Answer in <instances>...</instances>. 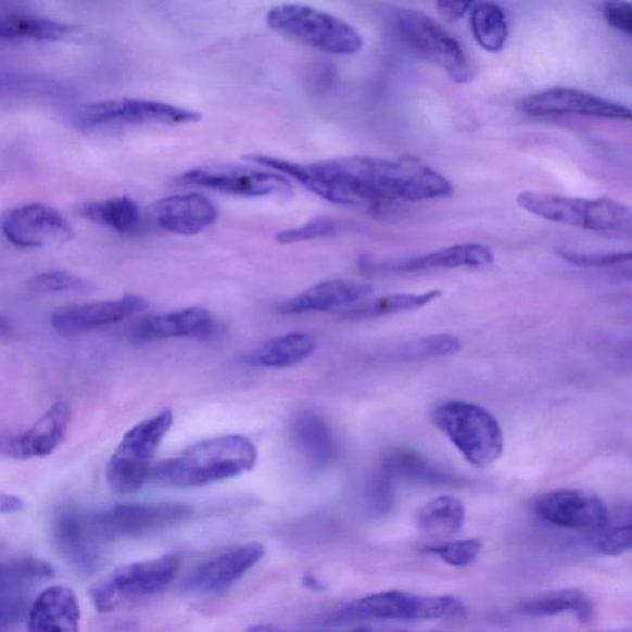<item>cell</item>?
I'll use <instances>...</instances> for the list:
<instances>
[{
	"instance_id": "cell-7",
	"label": "cell",
	"mask_w": 632,
	"mask_h": 632,
	"mask_svg": "<svg viewBox=\"0 0 632 632\" xmlns=\"http://www.w3.org/2000/svg\"><path fill=\"white\" fill-rule=\"evenodd\" d=\"M396 28L403 42L415 55L444 69L457 84H468L477 76L475 63L439 22L419 11L403 9L396 14Z\"/></svg>"
},
{
	"instance_id": "cell-30",
	"label": "cell",
	"mask_w": 632,
	"mask_h": 632,
	"mask_svg": "<svg viewBox=\"0 0 632 632\" xmlns=\"http://www.w3.org/2000/svg\"><path fill=\"white\" fill-rule=\"evenodd\" d=\"M441 295L440 289H432V291L421 294L400 293L377 298V300L372 301H361L341 311L340 318L365 320L381 318V316L395 313L418 311L438 301Z\"/></svg>"
},
{
	"instance_id": "cell-46",
	"label": "cell",
	"mask_w": 632,
	"mask_h": 632,
	"mask_svg": "<svg viewBox=\"0 0 632 632\" xmlns=\"http://www.w3.org/2000/svg\"><path fill=\"white\" fill-rule=\"evenodd\" d=\"M25 509V503L17 496L0 493V514H12Z\"/></svg>"
},
{
	"instance_id": "cell-29",
	"label": "cell",
	"mask_w": 632,
	"mask_h": 632,
	"mask_svg": "<svg viewBox=\"0 0 632 632\" xmlns=\"http://www.w3.org/2000/svg\"><path fill=\"white\" fill-rule=\"evenodd\" d=\"M72 31V26L45 17L0 12V41H60Z\"/></svg>"
},
{
	"instance_id": "cell-3",
	"label": "cell",
	"mask_w": 632,
	"mask_h": 632,
	"mask_svg": "<svg viewBox=\"0 0 632 632\" xmlns=\"http://www.w3.org/2000/svg\"><path fill=\"white\" fill-rule=\"evenodd\" d=\"M431 418L469 465L485 468L503 455L501 424L481 405L463 401L444 402L433 408Z\"/></svg>"
},
{
	"instance_id": "cell-20",
	"label": "cell",
	"mask_w": 632,
	"mask_h": 632,
	"mask_svg": "<svg viewBox=\"0 0 632 632\" xmlns=\"http://www.w3.org/2000/svg\"><path fill=\"white\" fill-rule=\"evenodd\" d=\"M213 314L201 306L182 311L151 315L135 323L130 338L137 342H150L177 338H204L214 331Z\"/></svg>"
},
{
	"instance_id": "cell-22",
	"label": "cell",
	"mask_w": 632,
	"mask_h": 632,
	"mask_svg": "<svg viewBox=\"0 0 632 632\" xmlns=\"http://www.w3.org/2000/svg\"><path fill=\"white\" fill-rule=\"evenodd\" d=\"M80 610L76 594L67 586L45 590L31 605L28 628L31 631L76 632Z\"/></svg>"
},
{
	"instance_id": "cell-38",
	"label": "cell",
	"mask_w": 632,
	"mask_h": 632,
	"mask_svg": "<svg viewBox=\"0 0 632 632\" xmlns=\"http://www.w3.org/2000/svg\"><path fill=\"white\" fill-rule=\"evenodd\" d=\"M30 289L40 293H59V292H89L94 288L92 282L83 277L63 273V270H51L35 276L29 282Z\"/></svg>"
},
{
	"instance_id": "cell-11",
	"label": "cell",
	"mask_w": 632,
	"mask_h": 632,
	"mask_svg": "<svg viewBox=\"0 0 632 632\" xmlns=\"http://www.w3.org/2000/svg\"><path fill=\"white\" fill-rule=\"evenodd\" d=\"M191 513L184 504H122L98 514L92 523L101 539L137 538L185 521Z\"/></svg>"
},
{
	"instance_id": "cell-39",
	"label": "cell",
	"mask_w": 632,
	"mask_h": 632,
	"mask_svg": "<svg viewBox=\"0 0 632 632\" xmlns=\"http://www.w3.org/2000/svg\"><path fill=\"white\" fill-rule=\"evenodd\" d=\"M339 223L336 219L330 216H319L301 227L279 231L276 240L282 245H291V243L332 238L339 233Z\"/></svg>"
},
{
	"instance_id": "cell-12",
	"label": "cell",
	"mask_w": 632,
	"mask_h": 632,
	"mask_svg": "<svg viewBox=\"0 0 632 632\" xmlns=\"http://www.w3.org/2000/svg\"><path fill=\"white\" fill-rule=\"evenodd\" d=\"M518 110L530 116L573 114L616 121H631L632 117L625 105L567 87L549 88L522 98Z\"/></svg>"
},
{
	"instance_id": "cell-33",
	"label": "cell",
	"mask_w": 632,
	"mask_h": 632,
	"mask_svg": "<svg viewBox=\"0 0 632 632\" xmlns=\"http://www.w3.org/2000/svg\"><path fill=\"white\" fill-rule=\"evenodd\" d=\"M471 28L480 47L500 52L508 40L509 26L503 9L494 3H478L471 14Z\"/></svg>"
},
{
	"instance_id": "cell-49",
	"label": "cell",
	"mask_w": 632,
	"mask_h": 632,
	"mask_svg": "<svg viewBox=\"0 0 632 632\" xmlns=\"http://www.w3.org/2000/svg\"><path fill=\"white\" fill-rule=\"evenodd\" d=\"M5 327H7L5 321L2 318H0V330L4 329Z\"/></svg>"
},
{
	"instance_id": "cell-44",
	"label": "cell",
	"mask_w": 632,
	"mask_h": 632,
	"mask_svg": "<svg viewBox=\"0 0 632 632\" xmlns=\"http://www.w3.org/2000/svg\"><path fill=\"white\" fill-rule=\"evenodd\" d=\"M475 0H437V8L442 20L457 22L463 17Z\"/></svg>"
},
{
	"instance_id": "cell-23",
	"label": "cell",
	"mask_w": 632,
	"mask_h": 632,
	"mask_svg": "<svg viewBox=\"0 0 632 632\" xmlns=\"http://www.w3.org/2000/svg\"><path fill=\"white\" fill-rule=\"evenodd\" d=\"M173 424V412L162 410L155 417L139 422L126 432L114 454L137 463L152 464L151 459L157 453Z\"/></svg>"
},
{
	"instance_id": "cell-35",
	"label": "cell",
	"mask_w": 632,
	"mask_h": 632,
	"mask_svg": "<svg viewBox=\"0 0 632 632\" xmlns=\"http://www.w3.org/2000/svg\"><path fill=\"white\" fill-rule=\"evenodd\" d=\"M153 464H141L137 460L113 455L106 466V478L112 489L122 494L138 492L151 480Z\"/></svg>"
},
{
	"instance_id": "cell-26",
	"label": "cell",
	"mask_w": 632,
	"mask_h": 632,
	"mask_svg": "<svg viewBox=\"0 0 632 632\" xmlns=\"http://www.w3.org/2000/svg\"><path fill=\"white\" fill-rule=\"evenodd\" d=\"M519 610L532 617H556L571 612L582 624L594 619V605L589 595L578 590H559L523 601Z\"/></svg>"
},
{
	"instance_id": "cell-24",
	"label": "cell",
	"mask_w": 632,
	"mask_h": 632,
	"mask_svg": "<svg viewBox=\"0 0 632 632\" xmlns=\"http://www.w3.org/2000/svg\"><path fill=\"white\" fill-rule=\"evenodd\" d=\"M316 347L315 339L305 332H291L270 339L248 355L250 365L287 368L303 363Z\"/></svg>"
},
{
	"instance_id": "cell-34",
	"label": "cell",
	"mask_w": 632,
	"mask_h": 632,
	"mask_svg": "<svg viewBox=\"0 0 632 632\" xmlns=\"http://www.w3.org/2000/svg\"><path fill=\"white\" fill-rule=\"evenodd\" d=\"M593 545L595 551L603 556L616 557L624 555L631 548V510L619 509L610 514L604 526L593 532Z\"/></svg>"
},
{
	"instance_id": "cell-31",
	"label": "cell",
	"mask_w": 632,
	"mask_h": 632,
	"mask_svg": "<svg viewBox=\"0 0 632 632\" xmlns=\"http://www.w3.org/2000/svg\"><path fill=\"white\" fill-rule=\"evenodd\" d=\"M79 215L121 233L137 231L141 224L140 207L128 197L86 203L79 207Z\"/></svg>"
},
{
	"instance_id": "cell-16",
	"label": "cell",
	"mask_w": 632,
	"mask_h": 632,
	"mask_svg": "<svg viewBox=\"0 0 632 632\" xmlns=\"http://www.w3.org/2000/svg\"><path fill=\"white\" fill-rule=\"evenodd\" d=\"M69 421V406L56 403L21 435L0 437V453L15 458L49 456L65 439Z\"/></svg>"
},
{
	"instance_id": "cell-48",
	"label": "cell",
	"mask_w": 632,
	"mask_h": 632,
	"mask_svg": "<svg viewBox=\"0 0 632 632\" xmlns=\"http://www.w3.org/2000/svg\"><path fill=\"white\" fill-rule=\"evenodd\" d=\"M251 630L270 631V630H274V628L273 627H258V628H251Z\"/></svg>"
},
{
	"instance_id": "cell-40",
	"label": "cell",
	"mask_w": 632,
	"mask_h": 632,
	"mask_svg": "<svg viewBox=\"0 0 632 632\" xmlns=\"http://www.w3.org/2000/svg\"><path fill=\"white\" fill-rule=\"evenodd\" d=\"M556 254L568 264L585 268H609L629 265L631 252H618V254H585L571 250H557Z\"/></svg>"
},
{
	"instance_id": "cell-6",
	"label": "cell",
	"mask_w": 632,
	"mask_h": 632,
	"mask_svg": "<svg viewBox=\"0 0 632 632\" xmlns=\"http://www.w3.org/2000/svg\"><path fill=\"white\" fill-rule=\"evenodd\" d=\"M466 605L457 597H422L401 591L366 595L333 616L337 622L444 621L464 618Z\"/></svg>"
},
{
	"instance_id": "cell-10",
	"label": "cell",
	"mask_w": 632,
	"mask_h": 632,
	"mask_svg": "<svg viewBox=\"0 0 632 632\" xmlns=\"http://www.w3.org/2000/svg\"><path fill=\"white\" fill-rule=\"evenodd\" d=\"M178 186H195L212 191L247 197L288 195L292 193L289 179L279 173L249 167L215 165L186 170L175 179Z\"/></svg>"
},
{
	"instance_id": "cell-41",
	"label": "cell",
	"mask_w": 632,
	"mask_h": 632,
	"mask_svg": "<svg viewBox=\"0 0 632 632\" xmlns=\"http://www.w3.org/2000/svg\"><path fill=\"white\" fill-rule=\"evenodd\" d=\"M603 15L611 28L632 34V7L628 0H604Z\"/></svg>"
},
{
	"instance_id": "cell-8",
	"label": "cell",
	"mask_w": 632,
	"mask_h": 632,
	"mask_svg": "<svg viewBox=\"0 0 632 632\" xmlns=\"http://www.w3.org/2000/svg\"><path fill=\"white\" fill-rule=\"evenodd\" d=\"M203 119L195 111L147 99H112L79 106L72 121L80 130L130 128L144 125H188Z\"/></svg>"
},
{
	"instance_id": "cell-5",
	"label": "cell",
	"mask_w": 632,
	"mask_h": 632,
	"mask_svg": "<svg viewBox=\"0 0 632 632\" xmlns=\"http://www.w3.org/2000/svg\"><path fill=\"white\" fill-rule=\"evenodd\" d=\"M517 203L521 210L541 219L570 227L610 235H630L632 231L630 207L610 198L582 200L527 191L518 195Z\"/></svg>"
},
{
	"instance_id": "cell-4",
	"label": "cell",
	"mask_w": 632,
	"mask_h": 632,
	"mask_svg": "<svg viewBox=\"0 0 632 632\" xmlns=\"http://www.w3.org/2000/svg\"><path fill=\"white\" fill-rule=\"evenodd\" d=\"M266 23L283 38L330 55H355L364 47L363 38L350 24L312 7H274L266 15Z\"/></svg>"
},
{
	"instance_id": "cell-19",
	"label": "cell",
	"mask_w": 632,
	"mask_h": 632,
	"mask_svg": "<svg viewBox=\"0 0 632 632\" xmlns=\"http://www.w3.org/2000/svg\"><path fill=\"white\" fill-rule=\"evenodd\" d=\"M218 216L210 198L198 193L167 197L153 206V218L161 229L185 237L211 228Z\"/></svg>"
},
{
	"instance_id": "cell-28",
	"label": "cell",
	"mask_w": 632,
	"mask_h": 632,
	"mask_svg": "<svg viewBox=\"0 0 632 632\" xmlns=\"http://www.w3.org/2000/svg\"><path fill=\"white\" fill-rule=\"evenodd\" d=\"M466 509L455 496L444 495L432 500L418 514V529L424 536L446 539L464 529Z\"/></svg>"
},
{
	"instance_id": "cell-47",
	"label": "cell",
	"mask_w": 632,
	"mask_h": 632,
	"mask_svg": "<svg viewBox=\"0 0 632 632\" xmlns=\"http://www.w3.org/2000/svg\"><path fill=\"white\" fill-rule=\"evenodd\" d=\"M304 584L308 586V589L314 591H321L323 583L316 578L315 576H305L304 577Z\"/></svg>"
},
{
	"instance_id": "cell-17",
	"label": "cell",
	"mask_w": 632,
	"mask_h": 632,
	"mask_svg": "<svg viewBox=\"0 0 632 632\" xmlns=\"http://www.w3.org/2000/svg\"><path fill=\"white\" fill-rule=\"evenodd\" d=\"M266 549L260 544L235 547L203 564L189 577V590L202 594L228 591L265 557Z\"/></svg>"
},
{
	"instance_id": "cell-9",
	"label": "cell",
	"mask_w": 632,
	"mask_h": 632,
	"mask_svg": "<svg viewBox=\"0 0 632 632\" xmlns=\"http://www.w3.org/2000/svg\"><path fill=\"white\" fill-rule=\"evenodd\" d=\"M179 566L177 555L123 566L90 590V599L98 612L113 611L123 602L147 598L167 589Z\"/></svg>"
},
{
	"instance_id": "cell-2",
	"label": "cell",
	"mask_w": 632,
	"mask_h": 632,
	"mask_svg": "<svg viewBox=\"0 0 632 632\" xmlns=\"http://www.w3.org/2000/svg\"><path fill=\"white\" fill-rule=\"evenodd\" d=\"M257 448L249 438L225 435L200 442L152 465L151 480L176 486H200L251 471Z\"/></svg>"
},
{
	"instance_id": "cell-15",
	"label": "cell",
	"mask_w": 632,
	"mask_h": 632,
	"mask_svg": "<svg viewBox=\"0 0 632 632\" xmlns=\"http://www.w3.org/2000/svg\"><path fill=\"white\" fill-rule=\"evenodd\" d=\"M148 308L144 298L125 295L116 301L66 306L52 314L51 324L61 336L72 337L119 323Z\"/></svg>"
},
{
	"instance_id": "cell-21",
	"label": "cell",
	"mask_w": 632,
	"mask_h": 632,
	"mask_svg": "<svg viewBox=\"0 0 632 632\" xmlns=\"http://www.w3.org/2000/svg\"><path fill=\"white\" fill-rule=\"evenodd\" d=\"M374 287L367 283L330 279L305 289L302 293L278 305L279 313L300 315L314 312H329L344 308L366 300L374 292Z\"/></svg>"
},
{
	"instance_id": "cell-27",
	"label": "cell",
	"mask_w": 632,
	"mask_h": 632,
	"mask_svg": "<svg viewBox=\"0 0 632 632\" xmlns=\"http://www.w3.org/2000/svg\"><path fill=\"white\" fill-rule=\"evenodd\" d=\"M383 473L392 481L401 480L413 483L447 485L456 484L459 478L442 472L414 451L395 450L383 460Z\"/></svg>"
},
{
	"instance_id": "cell-32",
	"label": "cell",
	"mask_w": 632,
	"mask_h": 632,
	"mask_svg": "<svg viewBox=\"0 0 632 632\" xmlns=\"http://www.w3.org/2000/svg\"><path fill=\"white\" fill-rule=\"evenodd\" d=\"M58 536L61 547L75 564L87 568L96 565L93 539H99V535L92 520L84 522L76 516L63 518L59 523Z\"/></svg>"
},
{
	"instance_id": "cell-1",
	"label": "cell",
	"mask_w": 632,
	"mask_h": 632,
	"mask_svg": "<svg viewBox=\"0 0 632 632\" xmlns=\"http://www.w3.org/2000/svg\"><path fill=\"white\" fill-rule=\"evenodd\" d=\"M275 168L325 201L369 211L392 203L440 200L454 191L446 177L412 155L396 160L351 156L312 164L278 159Z\"/></svg>"
},
{
	"instance_id": "cell-42",
	"label": "cell",
	"mask_w": 632,
	"mask_h": 632,
	"mask_svg": "<svg viewBox=\"0 0 632 632\" xmlns=\"http://www.w3.org/2000/svg\"><path fill=\"white\" fill-rule=\"evenodd\" d=\"M393 481L382 472L377 478L369 492V509L375 516H384L394 504Z\"/></svg>"
},
{
	"instance_id": "cell-18",
	"label": "cell",
	"mask_w": 632,
	"mask_h": 632,
	"mask_svg": "<svg viewBox=\"0 0 632 632\" xmlns=\"http://www.w3.org/2000/svg\"><path fill=\"white\" fill-rule=\"evenodd\" d=\"M494 255L491 249L480 243H463L430 252L428 255L413 257L396 264H377L368 257L359 260V267L369 274L381 273H418L438 268H476L493 264Z\"/></svg>"
},
{
	"instance_id": "cell-36",
	"label": "cell",
	"mask_w": 632,
	"mask_h": 632,
	"mask_svg": "<svg viewBox=\"0 0 632 632\" xmlns=\"http://www.w3.org/2000/svg\"><path fill=\"white\" fill-rule=\"evenodd\" d=\"M483 544L478 539L457 540L453 543L431 545L424 548V553L437 556L453 567H467L476 563L482 553Z\"/></svg>"
},
{
	"instance_id": "cell-14",
	"label": "cell",
	"mask_w": 632,
	"mask_h": 632,
	"mask_svg": "<svg viewBox=\"0 0 632 632\" xmlns=\"http://www.w3.org/2000/svg\"><path fill=\"white\" fill-rule=\"evenodd\" d=\"M536 516L551 526L595 532L608 520L607 505L594 493L582 490L549 492L535 502Z\"/></svg>"
},
{
	"instance_id": "cell-43",
	"label": "cell",
	"mask_w": 632,
	"mask_h": 632,
	"mask_svg": "<svg viewBox=\"0 0 632 632\" xmlns=\"http://www.w3.org/2000/svg\"><path fill=\"white\" fill-rule=\"evenodd\" d=\"M7 572L22 578H50L55 573L51 565L35 558L21 559L9 567Z\"/></svg>"
},
{
	"instance_id": "cell-37",
	"label": "cell",
	"mask_w": 632,
	"mask_h": 632,
	"mask_svg": "<svg viewBox=\"0 0 632 632\" xmlns=\"http://www.w3.org/2000/svg\"><path fill=\"white\" fill-rule=\"evenodd\" d=\"M463 347L460 340L451 333H435L419 340H414L403 350L408 358L446 357L457 354Z\"/></svg>"
},
{
	"instance_id": "cell-45",
	"label": "cell",
	"mask_w": 632,
	"mask_h": 632,
	"mask_svg": "<svg viewBox=\"0 0 632 632\" xmlns=\"http://www.w3.org/2000/svg\"><path fill=\"white\" fill-rule=\"evenodd\" d=\"M36 83L33 79L21 78L0 71V96L12 94L14 92H24V90L34 89Z\"/></svg>"
},
{
	"instance_id": "cell-25",
	"label": "cell",
	"mask_w": 632,
	"mask_h": 632,
	"mask_svg": "<svg viewBox=\"0 0 632 632\" xmlns=\"http://www.w3.org/2000/svg\"><path fill=\"white\" fill-rule=\"evenodd\" d=\"M295 444L315 466L328 465L337 454L333 433L319 415L312 412L296 414L292 424Z\"/></svg>"
},
{
	"instance_id": "cell-13",
	"label": "cell",
	"mask_w": 632,
	"mask_h": 632,
	"mask_svg": "<svg viewBox=\"0 0 632 632\" xmlns=\"http://www.w3.org/2000/svg\"><path fill=\"white\" fill-rule=\"evenodd\" d=\"M2 230L8 241L25 249L61 245L75 237L56 210L40 203L16 207L5 216Z\"/></svg>"
}]
</instances>
